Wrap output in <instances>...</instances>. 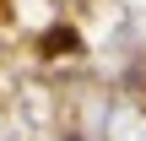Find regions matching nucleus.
Returning a JSON list of instances; mask_svg holds the SVG:
<instances>
[{
	"label": "nucleus",
	"instance_id": "f257e3e1",
	"mask_svg": "<svg viewBox=\"0 0 146 141\" xmlns=\"http://www.w3.org/2000/svg\"><path fill=\"white\" fill-rule=\"evenodd\" d=\"M38 49H43V54H76V49H81V38H76V27H54V33H43V38H38Z\"/></svg>",
	"mask_w": 146,
	"mask_h": 141
}]
</instances>
